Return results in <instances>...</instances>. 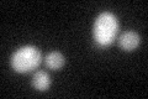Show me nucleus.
I'll list each match as a JSON object with an SVG mask.
<instances>
[{
	"instance_id": "5",
	"label": "nucleus",
	"mask_w": 148,
	"mask_h": 99,
	"mask_svg": "<svg viewBox=\"0 0 148 99\" xmlns=\"http://www.w3.org/2000/svg\"><path fill=\"white\" fill-rule=\"evenodd\" d=\"M45 63L49 69H59L62 68L64 63H66V58L64 56L58 52V51H52L45 57Z\"/></svg>"
},
{
	"instance_id": "1",
	"label": "nucleus",
	"mask_w": 148,
	"mask_h": 99,
	"mask_svg": "<svg viewBox=\"0 0 148 99\" xmlns=\"http://www.w3.org/2000/svg\"><path fill=\"white\" fill-rule=\"evenodd\" d=\"M119 31V21L112 12L105 11L96 17L92 27V35L99 47H108L114 42Z\"/></svg>"
},
{
	"instance_id": "3",
	"label": "nucleus",
	"mask_w": 148,
	"mask_h": 99,
	"mask_svg": "<svg viewBox=\"0 0 148 99\" xmlns=\"http://www.w3.org/2000/svg\"><path fill=\"white\" fill-rule=\"evenodd\" d=\"M140 35L137 34L136 31H125L123 34L120 36L119 39V45L123 51H127V52H131V51H135L138 46H140Z\"/></svg>"
},
{
	"instance_id": "4",
	"label": "nucleus",
	"mask_w": 148,
	"mask_h": 99,
	"mask_svg": "<svg viewBox=\"0 0 148 99\" xmlns=\"http://www.w3.org/2000/svg\"><path fill=\"white\" fill-rule=\"evenodd\" d=\"M32 86L38 92H46L51 86V78L47 72L38 71L32 77Z\"/></svg>"
},
{
	"instance_id": "2",
	"label": "nucleus",
	"mask_w": 148,
	"mask_h": 99,
	"mask_svg": "<svg viewBox=\"0 0 148 99\" xmlns=\"http://www.w3.org/2000/svg\"><path fill=\"white\" fill-rule=\"evenodd\" d=\"M42 60L41 51L35 46H24L11 56V67L17 73H27L38 67Z\"/></svg>"
}]
</instances>
